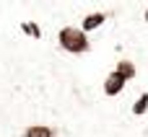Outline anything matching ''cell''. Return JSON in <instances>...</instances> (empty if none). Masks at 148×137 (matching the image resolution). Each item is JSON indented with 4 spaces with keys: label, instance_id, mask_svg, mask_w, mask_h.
Wrapping results in <instances>:
<instances>
[{
    "label": "cell",
    "instance_id": "6",
    "mask_svg": "<svg viewBox=\"0 0 148 137\" xmlns=\"http://www.w3.org/2000/svg\"><path fill=\"white\" fill-rule=\"evenodd\" d=\"M18 28H21V34H23V36L42 39V28L36 26V21H21V23H18Z\"/></svg>",
    "mask_w": 148,
    "mask_h": 137
},
{
    "label": "cell",
    "instance_id": "3",
    "mask_svg": "<svg viewBox=\"0 0 148 137\" xmlns=\"http://www.w3.org/2000/svg\"><path fill=\"white\" fill-rule=\"evenodd\" d=\"M104 21H107V13L96 10V13H88V16L81 21V28H83V31H96V28L104 26Z\"/></svg>",
    "mask_w": 148,
    "mask_h": 137
},
{
    "label": "cell",
    "instance_id": "5",
    "mask_svg": "<svg viewBox=\"0 0 148 137\" xmlns=\"http://www.w3.org/2000/svg\"><path fill=\"white\" fill-rule=\"evenodd\" d=\"M114 70H117V73H120L125 80H133V78L138 75V67H135V62H133V60H120Z\"/></svg>",
    "mask_w": 148,
    "mask_h": 137
},
{
    "label": "cell",
    "instance_id": "2",
    "mask_svg": "<svg viewBox=\"0 0 148 137\" xmlns=\"http://www.w3.org/2000/svg\"><path fill=\"white\" fill-rule=\"evenodd\" d=\"M125 85H127V80H125L117 70H112V73L104 78V85H101V88H104V96L114 98V96H120V93H122V88H125Z\"/></svg>",
    "mask_w": 148,
    "mask_h": 137
},
{
    "label": "cell",
    "instance_id": "1",
    "mask_svg": "<svg viewBox=\"0 0 148 137\" xmlns=\"http://www.w3.org/2000/svg\"><path fill=\"white\" fill-rule=\"evenodd\" d=\"M57 44L68 54H86L91 49L88 31H83L81 26H65V28H60L57 31Z\"/></svg>",
    "mask_w": 148,
    "mask_h": 137
},
{
    "label": "cell",
    "instance_id": "4",
    "mask_svg": "<svg viewBox=\"0 0 148 137\" xmlns=\"http://www.w3.org/2000/svg\"><path fill=\"white\" fill-rule=\"evenodd\" d=\"M57 130L49 127V124H29L23 130V137H55Z\"/></svg>",
    "mask_w": 148,
    "mask_h": 137
},
{
    "label": "cell",
    "instance_id": "8",
    "mask_svg": "<svg viewBox=\"0 0 148 137\" xmlns=\"http://www.w3.org/2000/svg\"><path fill=\"white\" fill-rule=\"evenodd\" d=\"M143 21H146V23H148V8H146V13H143Z\"/></svg>",
    "mask_w": 148,
    "mask_h": 137
},
{
    "label": "cell",
    "instance_id": "7",
    "mask_svg": "<svg viewBox=\"0 0 148 137\" xmlns=\"http://www.w3.org/2000/svg\"><path fill=\"white\" fill-rule=\"evenodd\" d=\"M130 111H133V117H143V114H146L148 111V93H140V96L135 98V104H133Z\"/></svg>",
    "mask_w": 148,
    "mask_h": 137
}]
</instances>
